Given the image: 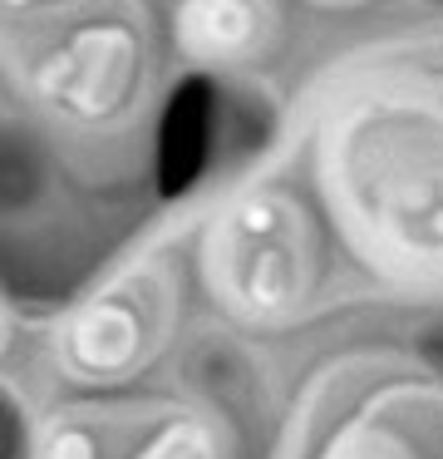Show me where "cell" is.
<instances>
[{
  "mask_svg": "<svg viewBox=\"0 0 443 459\" xmlns=\"http://www.w3.org/2000/svg\"><path fill=\"white\" fill-rule=\"evenodd\" d=\"M350 222L384 257L443 272V114L433 104L384 100L345 129Z\"/></svg>",
  "mask_w": 443,
  "mask_h": 459,
  "instance_id": "cell-1",
  "label": "cell"
},
{
  "mask_svg": "<svg viewBox=\"0 0 443 459\" xmlns=\"http://www.w3.org/2000/svg\"><path fill=\"white\" fill-rule=\"evenodd\" d=\"M207 277L242 316H276L315 281V232L291 193H242L207 232Z\"/></svg>",
  "mask_w": 443,
  "mask_h": 459,
  "instance_id": "cell-2",
  "label": "cell"
},
{
  "mask_svg": "<svg viewBox=\"0 0 443 459\" xmlns=\"http://www.w3.org/2000/svg\"><path fill=\"white\" fill-rule=\"evenodd\" d=\"M148 74L143 30L128 21H79L30 60V94L64 129H104L138 104Z\"/></svg>",
  "mask_w": 443,
  "mask_h": 459,
  "instance_id": "cell-3",
  "label": "cell"
},
{
  "mask_svg": "<svg viewBox=\"0 0 443 459\" xmlns=\"http://www.w3.org/2000/svg\"><path fill=\"white\" fill-rule=\"evenodd\" d=\"M158 346L153 297L138 291H104L69 316L59 331V360L79 380H124Z\"/></svg>",
  "mask_w": 443,
  "mask_h": 459,
  "instance_id": "cell-4",
  "label": "cell"
},
{
  "mask_svg": "<svg viewBox=\"0 0 443 459\" xmlns=\"http://www.w3.org/2000/svg\"><path fill=\"white\" fill-rule=\"evenodd\" d=\"M177 35H183L187 55L197 60H251L261 50V40L271 35V21L256 5H187L177 15Z\"/></svg>",
  "mask_w": 443,
  "mask_h": 459,
  "instance_id": "cell-5",
  "label": "cell"
},
{
  "mask_svg": "<svg viewBox=\"0 0 443 459\" xmlns=\"http://www.w3.org/2000/svg\"><path fill=\"white\" fill-rule=\"evenodd\" d=\"M133 459H222V455H217L212 429H207L202 420L183 415V420H167V425H158L153 435L138 445Z\"/></svg>",
  "mask_w": 443,
  "mask_h": 459,
  "instance_id": "cell-6",
  "label": "cell"
}]
</instances>
